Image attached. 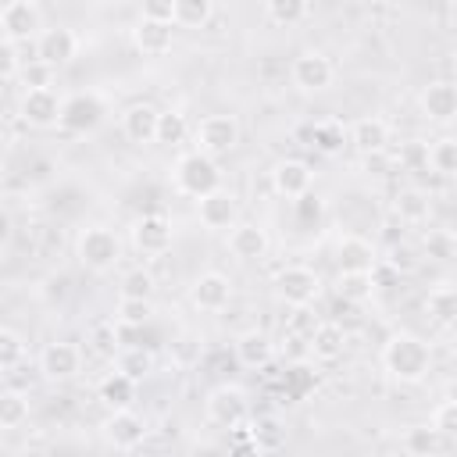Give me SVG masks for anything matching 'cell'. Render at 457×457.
<instances>
[{"instance_id": "cell-37", "label": "cell", "mask_w": 457, "mask_h": 457, "mask_svg": "<svg viewBox=\"0 0 457 457\" xmlns=\"http://www.w3.org/2000/svg\"><path fill=\"white\" fill-rule=\"evenodd\" d=\"M189 136V121H186V114L182 111H161L157 114V136H154V143H164V146H175V143H182Z\"/></svg>"}, {"instance_id": "cell-25", "label": "cell", "mask_w": 457, "mask_h": 457, "mask_svg": "<svg viewBox=\"0 0 457 457\" xmlns=\"http://www.w3.org/2000/svg\"><path fill=\"white\" fill-rule=\"evenodd\" d=\"M132 46H136L143 57H164V54L175 46V29L139 18V21L132 25Z\"/></svg>"}, {"instance_id": "cell-10", "label": "cell", "mask_w": 457, "mask_h": 457, "mask_svg": "<svg viewBox=\"0 0 457 457\" xmlns=\"http://www.w3.org/2000/svg\"><path fill=\"white\" fill-rule=\"evenodd\" d=\"M107 118V104L96 93H75L61 104V129L64 132H93Z\"/></svg>"}, {"instance_id": "cell-39", "label": "cell", "mask_w": 457, "mask_h": 457, "mask_svg": "<svg viewBox=\"0 0 457 457\" xmlns=\"http://www.w3.org/2000/svg\"><path fill=\"white\" fill-rule=\"evenodd\" d=\"M39 300L46 303V307H61L68 296H71V275L68 271H50L43 282H39Z\"/></svg>"}, {"instance_id": "cell-15", "label": "cell", "mask_w": 457, "mask_h": 457, "mask_svg": "<svg viewBox=\"0 0 457 457\" xmlns=\"http://www.w3.org/2000/svg\"><path fill=\"white\" fill-rule=\"evenodd\" d=\"M196 218H200V225L207 232H228L239 221V200L225 186H218L214 193L196 200Z\"/></svg>"}, {"instance_id": "cell-41", "label": "cell", "mask_w": 457, "mask_h": 457, "mask_svg": "<svg viewBox=\"0 0 457 457\" xmlns=\"http://www.w3.org/2000/svg\"><path fill=\"white\" fill-rule=\"evenodd\" d=\"M25 353H29L25 336L0 325V368H4V371H7V368H18V364L25 361Z\"/></svg>"}, {"instance_id": "cell-44", "label": "cell", "mask_w": 457, "mask_h": 457, "mask_svg": "<svg viewBox=\"0 0 457 457\" xmlns=\"http://www.w3.org/2000/svg\"><path fill=\"white\" fill-rule=\"evenodd\" d=\"M18 75H21L25 89H46V86H54V68H46V64H39V61H32L29 68H21Z\"/></svg>"}, {"instance_id": "cell-8", "label": "cell", "mask_w": 457, "mask_h": 457, "mask_svg": "<svg viewBox=\"0 0 457 457\" xmlns=\"http://www.w3.org/2000/svg\"><path fill=\"white\" fill-rule=\"evenodd\" d=\"M289 79L300 93H325L336 82V64L321 50H303L289 64Z\"/></svg>"}, {"instance_id": "cell-13", "label": "cell", "mask_w": 457, "mask_h": 457, "mask_svg": "<svg viewBox=\"0 0 457 457\" xmlns=\"http://www.w3.org/2000/svg\"><path fill=\"white\" fill-rule=\"evenodd\" d=\"M39 371L46 382H71L82 371V350L68 339H54L39 350Z\"/></svg>"}, {"instance_id": "cell-6", "label": "cell", "mask_w": 457, "mask_h": 457, "mask_svg": "<svg viewBox=\"0 0 457 457\" xmlns=\"http://www.w3.org/2000/svg\"><path fill=\"white\" fill-rule=\"evenodd\" d=\"M321 275L307 264H286L278 275H275V296L286 303V307H311L318 296H321Z\"/></svg>"}, {"instance_id": "cell-3", "label": "cell", "mask_w": 457, "mask_h": 457, "mask_svg": "<svg viewBox=\"0 0 457 457\" xmlns=\"http://www.w3.org/2000/svg\"><path fill=\"white\" fill-rule=\"evenodd\" d=\"M171 182H175V189H179L182 196L200 200V196H207V193H214V189L221 186V168H218L214 157H207V154H200V150H189V154H182V157L175 161Z\"/></svg>"}, {"instance_id": "cell-49", "label": "cell", "mask_w": 457, "mask_h": 457, "mask_svg": "<svg viewBox=\"0 0 457 457\" xmlns=\"http://www.w3.org/2000/svg\"><path fill=\"white\" fill-rule=\"evenodd\" d=\"M11 232H14V228H11V214L0 207V250H7V243H11Z\"/></svg>"}, {"instance_id": "cell-40", "label": "cell", "mask_w": 457, "mask_h": 457, "mask_svg": "<svg viewBox=\"0 0 457 457\" xmlns=\"http://www.w3.org/2000/svg\"><path fill=\"white\" fill-rule=\"evenodd\" d=\"M154 314V300H118V311H114V325H125V328H143Z\"/></svg>"}, {"instance_id": "cell-23", "label": "cell", "mask_w": 457, "mask_h": 457, "mask_svg": "<svg viewBox=\"0 0 457 457\" xmlns=\"http://www.w3.org/2000/svg\"><path fill=\"white\" fill-rule=\"evenodd\" d=\"M232 353H236V361H239L243 368L257 371V368H268V364H271V357H275V343H271V336H268L264 328H246V332L236 336Z\"/></svg>"}, {"instance_id": "cell-35", "label": "cell", "mask_w": 457, "mask_h": 457, "mask_svg": "<svg viewBox=\"0 0 457 457\" xmlns=\"http://www.w3.org/2000/svg\"><path fill=\"white\" fill-rule=\"evenodd\" d=\"M29 421V396L21 389H0V428H21Z\"/></svg>"}, {"instance_id": "cell-28", "label": "cell", "mask_w": 457, "mask_h": 457, "mask_svg": "<svg viewBox=\"0 0 457 457\" xmlns=\"http://www.w3.org/2000/svg\"><path fill=\"white\" fill-rule=\"evenodd\" d=\"M336 293L346 303H368L375 296V271H336Z\"/></svg>"}, {"instance_id": "cell-29", "label": "cell", "mask_w": 457, "mask_h": 457, "mask_svg": "<svg viewBox=\"0 0 457 457\" xmlns=\"http://www.w3.org/2000/svg\"><path fill=\"white\" fill-rule=\"evenodd\" d=\"M96 393H100V400H104L111 411H129L132 400H136V382L125 378V375H118V371H111V375L100 378Z\"/></svg>"}, {"instance_id": "cell-22", "label": "cell", "mask_w": 457, "mask_h": 457, "mask_svg": "<svg viewBox=\"0 0 457 457\" xmlns=\"http://www.w3.org/2000/svg\"><path fill=\"white\" fill-rule=\"evenodd\" d=\"M303 343H307V353H311L314 361L332 364V361H339V357L346 353V343H350V339H346V328H343V325H336V321H318Z\"/></svg>"}, {"instance_id": "cell-7", "label": "cell", "mask_w": 457, "mask_h": 457, "mask_svg": "<svg viewBox=\"0 0 457 457\" xmlns=\"http://www.w3.org/2000/svg\"><path fill=\"white\" fill-rule=\"evenodd\" d=\"M43 32V7L36 0H7L0 7V36L7 43H21V39H36Z\"/></svg>"}, {"instance_id": "cell-46", "label": "cell", "mask_w": 457, "mask_h": 457, "mask_svg": "<svg viewBox=\"0 0 457 457\" xmlns=\"http://www.w3.org/2000/svg\"><path fill=\"white\" fill-rule=\"evenodd\" d=\"M18 71H21L18 46H14V43H7V39L0 36V82H4V79H14Z\"/></svg>"}, {"instance_id": "cell-5", "label": "cell", "mask_w": 457, "mask_h": 457, "mask_svg": "<svg viewBox=\"0 0 457 457\" xmlns=\"http://www.w3.org/2000/svg\"><path fill=\"white\" fill-rule=\"evenodd\" d=\"M239 136H243L239 118H236V114H225V111L204 114V118L196 121V129H193L196 150L207 154V157H214V161L225 157V154H232V150L239 146Z\"/></svg>"}, {"instance_id": "cell-11", "label": "cell", "mask_w": 457, "mask_h": 457, "mask_svg": "<svg viewBox=\"0 0 457 457\" xmlns=\"http://www.w3.org/2000/svg\"><path fill=\"white\" fill-rule=\"evenodd\" d=\"M314 186V171L303 157H282L271 164V189L282 200H303Z\"/></svg>"}, {"instance_id": "cell-20", "label": "cell", "mask_w": 457, "mask_h": 457, "mask_svg": "<svg viewBox=\"0 0 457 457\" xmlns=\"http://www.w3.org/2000/svg\"><path fill=\"white\" fill-rule=\"evenodd\" d=\"M418 107L432 125H450L457 118V89L446 79H432L418 93Z\"/></svg>"}, {"instance_id": "cell-9", "label": "cell", "mask_w": 457, "mask_h": 457, "mask_svg": "<svg viewBox=\"0 0 457 457\" xmlns=\"http://www.w3.org/2000/svg\"><path fill=\"white\" fill-rule=\"evenodd\" d=\"M129 239H132V246H136L143 257H161V253L171 250L175 228H171V221H168L164 214L154 211V214H139V218L132 221Z\"/></svg>"}, {"instance_id": "cell-36", "label": "cell", "mask_w": 457, "mask_h": 457, "mask_svg": "<svg viewBox=\"0 0 457 457\" xmlns=\"http://www.w3.org/2000/svg\"><path fill=\"white\" fill-rule=\"evenodd\" d=\"M307 14H311V4H303V0H268L264 4V18L278 29H289V25L303 21Z\"/></svg>"}, {"instance_id": "cell-16", "label": "cell", "mask_w": 457, "mask_h": 457, "mask_svg": "<svg viewBox=\"0 0 457 457\" xmlns=\"http://www.w3.org/2000/svg\"><path fill=\"white\" fill-rule=\"evenodd\" d=\"M189 303L204 314H218L232 303V282L221 271H200L189 286Z\"/></svg>"}, {"instance_id": "cell-34", "label": "cell", "mask_w": 457, "mask_h": 457, "mask_svg": "<svg viewBox=\"0 0 457 457\" xmlns=\"http://www.w3.org/2000/svg\"><path fill=\"white\" fill-rule=\"evenodd\" d=\"M154 271L150 268H129L118 286V300H154Z\"/></svg>"}, {"instance_id": "cell-27", "label": "cell", "mask_w": 457, "mask_h": 457, "mask_svg": "<svg viewBox=\"0 0 457 457\" xmlns=\"http://www.w3.org/2000/svg\"><path fill=\"white\" fill-rule=\"evenodd\" d=\"M400 446H403L407 457H439L443 446H446V439L425 421V425H411V428L400 436Z\"/></svg>"}, {"instance_id": "cell-4", "label": "cell", "mask_w": 457, "mask_h": 457, "mask_svg": "<svg viewBox=\"0 0 457 457\" xmlns=\"http://www.w3.org/2000/svg\"><path fill=\"white\" fill-rule=\"evenodd\" d=\"M204 414H207V421H211L214 428H225V432L243 428L246 418H250V396H246L243 386H236V382H221V386H214V389L207 393V400H204Z\"/></svg>"}, {"instance_id": "cell-50", "label": "cell", "mask_w": 457, "mask_h": 457, "mask_svg": "<svg viewBox=\"0 0 457 457\" xmlns=\"http://www.w3.org/2000/svg\"><path fill=\"white\" fill-rule=\"evenodd\" d=\"M0 182H4V161H0Z\"/></svg>"}, {"instance_id": "cell-48", "label": "cell", "mask_w": 457, "mask_h": 457, "mask_svg": "<svg viewBox=\"0 0 457 457\" xmlns=\"http://www.w3.org/2000/svg\"><path fill=\"white\" fill-rule=\"evenodd\" d=\"M386 264H389L393 271H414V268H418V257H414L411 246H393L389 257H386Z\"/></svg>"}, {"instance_id": "cell-14", "label": "cell", "mask_w": 457, "mask_h": 457, "mask_svg": "<svg viewBox=\"0 0 457 457\" xmlns=\"http://www.w3.org/2000/svg\"><path fill=\"white\" fill-rule=\"evenodd\" d=\"M61 104L64 100L57 96L54 86H46V89H25L21 100H18V118L25 125H32V129H50V125L61 121Z\"/></svg>"}, {"instance_id": "cell-45", "label": "cell", "mask_w": 457, "mask_h": 457, "mask_svg": "<svg viewBox=\"0 0 457 457\" xmlns=\"http://www.w3.org/2000/svg\"><path fill=\"white\" fill-rule=\"evenodd\" d=\"M425 246H428V257H439V261H450L453 257V239L446 228H432L425 236Z\"/></svg>"}, {"instance_id": "cell-32", "label": "cell", "mask_w": 457, "mask_h": 457, "mask_svg": "<svg viewBox=\"0 0 457 457\" xmlns=\"http://www.w3.org/2000/svg\"><path fill=\"white\" fill-rule=\"evenodd\" d=\"M425 168H432L436 175L450 179L457 171V139L453 136H439L436 143L425 146Z\"/></svg>"}, {"instance_id": "cell-18", "label": "cell", "mask_w": 457, "mask_h": 457, "mask_svg": "<svg viewBox=\"0 0 457 457\" xmlns=\"http://www.w3.org/2000/svg\"><path fill=\"white\" fill-rule=\"evenodd\" d=\"M346 139L353 143L357 154L375 157V154H386V150H389V143H393V125H389L386 118H378V114H364V118H357V121L346 129Z\"/></svg>"}, {"instance_id": "cell-21", "label": "cell", "mask_w": 457, "mask_h": 457, "mask_svg": "<svg viewBox=\"0 0 457 457\" xmlns=\"http://www.w3.org/2000/svg\"><path fill=\"white\" fill-rule=\"evenodd\" d=\"M332 253H336V268L339 271H375V264H378L375 243L364 239V236H357V232L339 236Z\"/></svg>"}, {"instance_id": "cell-47", "label": "cell", "mask_w": 457, "mask_h": 457, "mask_svg": "<svg viewBox=\"0 0 457 457\" xmlns=\"http://www.w3.org/2000/svg\"><path fill=\"white\" fill-rule=\"evenodd\" d=\"M139 18L143 21H157V25H171V0H150V4H143Z\"/></svg>"}, {"instance_id": "cell-33", "label": "cell", "mask_w": 457, "mask_h": 457, "mask_svg": "<svg viewBox=\"0 0 457 457\" xmlns=\"http://www.w3.org/2000/svg\"><path fill=\"white\" fill-rule=\"evenodd\" d=\"M425 314H428L432 321H439V325H450L453 314H457V289H453L450 282L432 286L428 296H425Z\"/></svg>"}, {"instance_id": "cell-26", "label": "cell", "mask_w": 457, "mask_h": 457, "mask_svg": "<svg viewBox=\"0 0 457 457\" xmlns=\"http://www.w3.org/2000/svg\"><path fill=\"white\" fill-rule=\"evenodd\" d=\"M393 214H396L403 225H421V221H428V214H432V200H428L425 189L403 186V189L393 196Z\"/></svg>"}, {"instance_id": "cell-1", "label": "cell", "mask_w": 457, "mask_h": 457, "mask_svg": "<svg viewBox=\"0 0 457 457\" xmlns=\"http://www.w3.org/2000/svg\"><path fill=\"white\" fill-rule=\"evenodd\" d=\"M382 371L400 386H418L432 371V346L414 332H393L382 343Z\"/></svg>"}, {"instance_id": "cell-24", "label": "cell", "mask_w": 457, "mask_h": 457, "mask_svg": "<svg viewBox=\"0 0 457 457\" xmlns=\"http://www.w3.org/2000/svg\"><path fill=\"white\" fill-rule=\"evenodd\" d=\"M157 114L161 111L154 104H129L121 111V132H125V139L136 143V146H150L154 136H157Z\"/></svg>"}, {"instance_id": "cell-12", "label": "cell", "mask_w": 457, "mask_h": 457, "mask_svg": "<svg viewBox=\"0 0 457 457\" xmlns=\"http://www.w3.org/2000/svg\"><path fill=\"white\" fill-rule=\"evenodd\" d=\"M79 54V36L68 25H50L36 36V61L46 68H64Z\"/></svg>"}, {"instance_id": "cell-43", "label": "cell", "mask_w": 457, "mask_h": 457, "mask_svg": "<svg viewBox=\"0 0 457 457\" xmlns=\"http://www.w3.org/2000/svg\"><path fill=\"white\" fill-rule=\"evenodd\" d=\"M428 425H432L443 439H453V436H457V403H453V400L436 403V411L428 414Z\"/></svg>"}, {"instance_id": "cell-30", "label": "cell", "mask_w": 457, "mask_h": 457, "mask_svg": "<svg viewBox=\"0 0 457 457\" xmlns=\"http://www.w3.org/2000/svg\"><path fill=\"white\" fill-rule=\"evenodd\" d=\"M214 18L211 0H171V25L175 29H204Z\"/></svg>"}, {"instance_id": "cell-42", "label": "cell", "mask_w": 457, "mask_h": 457, "mask_svg": "<svg viewBox=\"0 0 457 457\" xmlns=\"http://www.w3.org/2000/svg\"><path fill=\"white\" fill-rule=\"evenodd\" d=\"M89 343H93L96 353L114 357V353L121 350V343H118V325H114V321H96V325L89 328Z\"/></svg>"}, {"instance_id": "cell-38", "label": "cell", "mask_w": 457, "mask_h": 457, "mask_svg": "<svg viewBox=\"0 0 457 457\" xmlns=\"http://www.w3.org/2000/svg\"><path fill=\"white\" fill-rule=\"evenodd\" d=\"M311 139H314V146H318L321 154H339V150L346 146V125L336 121V118H325V121H318V125L311 129Z\"/></svg>"}, {"instance_id": "cell-2", "label": "cell", "mask_w": 457, "mask_h": 457, "mask_svg": "<svg viewBox=\"0 0 457 457\" xmlns=\"http://www.w3.org/2000/svg\"><path fill=\"white\" fill-rule=\"evenodd\" d=\"M75 257H79L82 268H89L96 275H107L121 261V239L107 225H86L75 239Z\"/></svg>"}, {"instance_id": "cell-19", "label": "cell", "mask_w": 457, "mask_h": 457, "mask_svg": "<svg viewBox=\"0 0 457 457\" xmlns=\"http://www.w3.org/2000/svg\"><path fill=\"white\" fill-rule=\"evenodd\" d=\"M225 246H228V253H232L236 261L250 264V261L268 257L271 239H268V228H264V225H257V221H236V225L228 228V236H225Z\"/></svg>"}, {"instance_id": "cell-17", "label": "cell", "mask_w": 457, "mask_h": 457, "mask_svg": "<svg viewBox=\"0 0 457 457\" xmlns=\"http://www.w3.org/2000/svg\"><path fill=\"white\" fill-rule=\"evenodd\" d=\"M104 439L114 446V450H136V446H143V439H146V418L143 414H136L132 407L129 411H111L107 418H104Z\"/></svg>"}, {"instance_id": "cell-31", "label": "cell", "mask_w": 457, "mask_h": 457, "mask_svg": "<svg viewBox=\"0 0 457 457\" xmlns=\"http://www.w3.org/2000/svg\"><path fill=\"white\" fill-rule=\"evenodd\" d=\"M114 371L132 378V382H139V378H146L154 371V353L143 350V346H121L114 353Z\"/></svg>"}]
</instances>
